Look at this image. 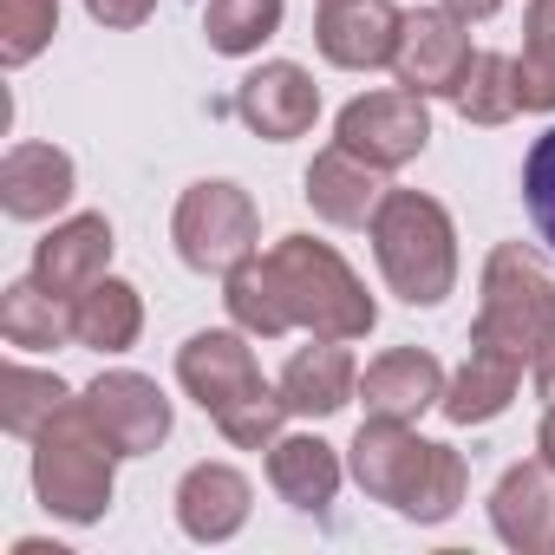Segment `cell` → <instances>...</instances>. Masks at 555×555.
Listing matches in <instances>:
<instances>
[{
  "label": "cell",
  "instance_id": "cell-1",
  "mask_svg": "<svg viewBox=\"0 0 555 555\" xmlns=\"http://www.w3.org/2000/svg\"><path fill=\"white\" fill-rule=\"evenodd\" d=\"M177 386L216 418V431L242 451H268L295 418L282 386H268L242 327H203L177 347Z\"/></svg>",
  "mask_w": 555,
  "mask_h": 555
},
{
  "label": "cell",
  "instance_id": "cell-2",
  "mask_svg": "<svg viewBox=\"0 0 555 555\" xmlns=\"http://www.w3.org/2000/svg\"><path fill=\"white\" fill-rule=\"evenodd\" d=\"M261 268H268L282 327H301L314 340H366L379 327V301L366 295V282L353 274V261L334 242L282 235L261 255Z\"/></svg>",
  "mask_w": 555,
  "mask_h": 555
},
{
  "label": "cell",
  "instance_id": "cell-3",
  "mask_svg": "<svg viewBox=\"0 0 555 555\" xmlns=\"http://www.w3.org/2000/svg\"><path fill=\"white\" fill-rule=\"evenodd\" d=\"M118 444L112 431L99 425V412L86 405V392H73L53 425L34 438V496L47 516L60 522H99L112 509V490H118Z\"/></svg>",
  "mask_w": 555,
  "mask_h": 555
},
{
  "label": "cell",
  "instance_id": "cell-4",
  "mask_svg": "<svg viewBox=\"0 0 555 555\" xmlns=\"http://www.w3.org/2000/svg\"><path fill=\"white\" fill-rule=\"evenodd\" d=\"M470 347L516 353L535 366L555 347V261L529 242H496L483 255V282H477V321Z\"/></svg>",
  "mask_w": 555,
  "mask_h": 555
},
{
  "label": "cell",
  "instance_id": "cell-5",
  "mask_svg": "<svg viewBox=\"0 0 555 555\" xmlns=\"http://www.w3.org/2000/svg\"><path fill=\"white\" fill-rule=\"evenodd\" d=\"M373 261L405 308H438L457 288V222L425 190H386L373 216Z\"/></svg>",
  "mask_w": 555,
  "mask_h": 555
},
{
  "label": "cell",
  "instance_id": "cell-6",
  "mask_svg": "<svg viewBox=\"0 0 555 555\" xmlns=\"http://www.w3.org/2000/svg\"><path fill=\"white\" fill-rule=\"evenodd\" d=\"M255 235H261V216H255V196L229 177H203L177 196V216H170V242L183 255V268L196 274H229L235 261L255 255Z\"/></svg>",
  "mask_w": 555,
  "mask_h": 555
},
{
  "label": "cell",
  "instance_id": "cell-7",
  "mask_svg": "<svg viewBox=\"0 0 555 555\" xmlns=\"http://www.w3.org/2000/svg\"><path fill=\"white\" fill-rule=\"evenodd\" d=\"M334 144H347L353 157H366L373 170L392 177V170H405V164L431 144V112H425V99L405 92V86H392V92H360V99L340 112Z\"/></svg>",
  "mask_w": 555,
  "mask_h": 555
},
{
  "label": "cell",
  "instance_id": "cell-8",
  "mask_svg": "<svg viewBox=\"0 0 555 555\" xmlns=\"http://www.w3.org/2000/svg\"><path fill=\"white\" fill-rule=\"evenodd\" d=\"M470 21H457L451 8H418L405 14V34H399V86L418 92V99H457L464 73H470Z\"/></svg>",
  "mask_w": 555,
  "mask_h": 555
},
{
  "label": "cell",
  "instance_id": "cell-9",
  "mask_svg": "<svg viewBox=\"0 0 555 555\" xmlns=\"http://www.w3.org/2000/svg\"><path fill=\"white\" fill-rule=\"evenodd\" d=\"M399 34H405V8H392V0H321V14H314V47L340 73L392 66Z\"/></svg>",
  "mask_w": 555,
  "mask_h": 555
},
{
  "label": "cell",
  "instance_id": "cell-10",
  "mask_svg": "<svg viewBox=\"0 0 555 555\" xmlns=\"http://www.w3.org/2000/svg\"><path fill=\"white\" fill-rule=\"evenodd\" d=\"M235 118L268 138V144H288V138H308L314 118H321V86L308 66L295 60H261L242 86H235Z\"/></svg>",
  "mask_w": 555,
  "mask_h": 555
},
{
  "label": "cell",
  "instance_id": "cell-11",
  "mask_svg": "<svg viewBox=\"0 0 555 555\" xmlns=\"http://www.w3.org/2000/svg\"><path fill=\"white\" fill-rule=\"evenodd\" d=\"M86 405L99 412V425L112 431V444H118L125 457H151V451L170 438V425H177L164 386H157L151 373H131V366L99 373V379L86 386Z\"/></svg>",
  "mask_w": 555,
  "mask_h": 555
},
{
  "label": "cell",
  "instance_id": "cell-12",
  "mask_svg": "<svg viewBox=\"0 0 555 555\" xmlns=\"http://www.w3.org/2000/svg\"><path fill=\"white\" fill-rule=\"evenodd\" d=\"M425 457H431V438H418L412 418H386V412H366V425H360L353 444H347L353 483H360L373 503H392V509L412 496Z\"/></svg>",
  "mask_w": 555,
  "mask_h": 555
},
{
  "label": "cell",
  "instance_id": "cell-13",
  "mask_svg": "<svg viewBox=\"0 0 555 555\" xmlns=\"http://www.w3.org/2000/svg\"><path fill=\"white\" fill-rule=\"evenodd\" d=\"M490 529L516 555H555V464L522 457L490 490Z\"/></svg>",
  "mask_w": 555,
  "mask_h": 555
},
{
  "label": "cell",
  "instance_id": "cell-14",
  "mask_svg": "<svg viewBox=\"0 0 555 555\" xmlns=\"http://www.w3.org/2000/svg\"><path fill=\"white\" fill-rule=\"evenodd\" d=\"M301 196L321 222L334 229H373L379 203H386V170H373L366 157H353L347 144H327L314 151L308 177H301Z\"/></svg>",
  "mask_w": 555,
  "mask_h": 555
},
{
  "label": "cell",
  "instance_id": "cell-15",
  "mask_svg": "<svg viewBox=\"0 0 555 555\" xmlns=\"http://www.w3.org/2000/svg\"><path fill=\"white\" fill-rule=\"evenodd\" d=\"M112 222L99 216V209H86V216H66V222H53V235L34 248V282L40 288H53L60 301H73V295H86L99 274H112Z\"/></svg>",
  "mask_w": 555,
  "mask_h": 555
},
{
  "label": "cell",
  "instance_id": "cell-16",
  "mask_svg": "<svg viewBox=\"0 0 555 555\" xmlns=\"http://www.w3.org/2000/svg\"><path fill=\"white\" fill-rule=\"evenodd\" d=\"M79 190V170L60 144H8V157H0V209H8L14 222H47L73 203Z\"/></svg>",
  "mask_w": 555,
  "mask_h": 555
},
{
  "label": "cell",
  "instance_id": "cell-17",
  "mask_svg": "<svg viewBox=\"0 0 555 555\" xmlns=\"http://www.w3.org/2000/svg\"><path fill=\"white\" fill-rule=\"evenodd\" d=\"M248 503H255V490H248V477L235 464H190L183 483H177V529L190 542H209L216 548V542L242 535Z\"/></svg>",
  "mask_w": 555,
  "mask_h": 555
},
{
  "label": "cell",
  "instance_id": "cell-18",
  "mask_svg": "<svg viewBox=\"0 0 555 555\" xmlns=\"http://www.w3.org/2000/svg\"><path fill=\"white\" fill-rule=\"evenodd\" d=\"M340 451L327 444V438H314V431H282L268 444V483H274V496H282L288 509H301V516H327L334 509V496H340Z\"/></svg>",
  "mask_w": 555,
  "mask_h": 555
},
{
  "label": "cell",
  "instance_id": "cell-19",
  "mask_svg": "<svg viewBox=\"0 0 555 555\" xmlns=\"http://www.w3.org/2000/svg\"><path fill=\"white\" fill-rule=\"evenodd\" d=\"M274 386H282L295 418H334V412H347L360 399V366H353L347 340H314L282 366Z\"/></svg>",
  "mask_w": 555,
  "mask_h": 555
},
{
  "label": "cell",
  "instance_id": "cell-20",
  "mask_svg": "<svg viewBox=\"0 0 555 555\" xmlns=\"http://www.w3.org/2000/svg\"><path fill=\"white\" fill-rule=\"evenodd\" d=\"M360 399L366 412H386V418H425L444 399V366L425 347H392L360 373Z\"/></svg>",
  "mask_w": 555,
  "mask_h": 555
},
{
  "label": "cell",
  "instance_id": "cell-21",
  "mask_svg": "<svg viewBox=\"0 0 555 555\" xmlns=\"http://www.w3.org/2000/svg\"><path fill=\"white\" fill-rule=\"evenodd\" d=\"M522 392V360L516 353H496V347H470V360L444 379V399L438 412L451 425H496Z\"/></svg>",
  "mask_w": 555,
  "mask_h": 555
},
{
  "label": "cell",
  "instance_id": "cell-22",
  "mask_svg": "<svg viewBox=\"0 0 555 555\" xmlns=\"http://www.w3.org/2000/svg\"><path fill=\"white\" fill-rule=\"evenodd\" d=\"M144 334V295L118 274H99L86 295H73V340L92 353H131Z\"/></svg>",
  "mask_w": 555,
  "mask_h": 555
},
{
  "label": "cell",
  "instance_id": "cell-23",
  "mask_svg": "<svg viewBox=\"0 0 555 555\" xmlns=\"http://www.w3.org/2000/svg\"><path fill=\"white\" fill-rule=\"evenodd\" d=\"M0 340L21 347V353H60L73 340V301L40 288L34 274L14 288H0Z\"/></svg>",
  "mask_w": 555,
  "mask_h": 555
},
{
  "label": "cell",
  "instance_id": "cell-24",
  "mask_svg": "<svg viewBox=\"0 0 555 555\" xmlns=\"http://www.w3.org/2000/svg\"><path fill=\"white\" fill-rule=\"evenodd\" d=\"M73 399V386L60 373H40V366H0V425H8V438H40L53 425V412Z\"/></svg>",
  "mask_w": 555,
  "mask_h": 555
},
{
  "label": "cell",
  "instance_id": "cell-25",
  "mask_svg": "<svg viewBox=\"0 0 555 555\" xmlns=\"http://www.w3.org/2000/svg\"><path fill=\"white\" fill-rule=\"evenodd\" d=\"M282 14H288V0H209L203 8V40L222 60H248L282 34Z\"/></svg>",
  "mask_w": 555,
  "mask_h": 555
},
{
  "label": "cell",
  "instance_id": "cell-26",
  "mask_svg": "<svg viewBox=\"0 0 555 555\" xmlns=\"http://www.w3.org/2000/svg\"><path fill=\"white\" fill-rule=\"evenodd\" d=\"M451 105H457V118L477 125V131L509 125V118L522 112V99H516V53H477Z\"/></svg>",
  "mask_w": 555,
  "mask_h": 555
},
{
  "label": "cell",
  "instance_id": "cell-27",
  "mask_svg": "<svg viewBox=\"0 0 555 555\" xmlns=\"http://www.w3.org/2000/svg\"><path fill=\"white\" fill-rule=\"evenodd\" d=\"M516 99H522V112H555V0H529L522 8Z\"/></svg>",
  "mask_w": 555,
  "mask_h": 555
},
{
  "label": "cell",
  "instance_id": "cell-28",
  "mask_svg": "<svg viewBox=\"0 0 555 555\" xmlns=\"http://www.w3.org/2000/svg\"><path fill=\"white\" fill-rule=\"evenodd\" d=\"M464 496H470V464H464V451L431 444V457H425V470H418L412 496L399 503V516L431 529V522H451V516L464 509Z\"/></svg>",
  "mask_w": 555,
  "mask_h": 555
},
{
  "label": "cell",
  "instance_id": "cell-29",
  "mask_svg": "<svg viewBox=\"0 0 555 555\" xmlns=\"http://www.w3.org/2000/svg\"><path fill=\"white\" fill-rule=\"evenodd\" d=\"M60 34V0H0V66H34Z\"/></svg>",
  "mask_w": 555,
  "mask_h": 555
},
{
  "label": "cell",
  "instance_id": "cell-30",
  "mask_svg": "<svg viewBox=\"0 0 555 555\" xmlns=\"http://www.w3.org/2000/svg\"><path fill=\"white\" fill-rule=\"evenodd\" d=\"M522 209H529V222H535V235L555 248V125L529 144V157H522Z\"/></svg>",
  "mask_w": 555,
  "mask_h": 555
},
{
  "label": "cell",
  "instance_id": "cell-31",
  "mask_svg": "<svg viewBox=\"0 0 555 555\" xmlns=\"http://www.w3.org/2000/svg\"><path fill=\"white\" fill-rule=\"evenodd\" d=\"M86 14L99 27H112V34H131V27H144L157 14V0H86Z\"/></svg>",
  "mask_w": 555,
  "mask_h": 555
},
{
  "label": "cell",
  "instance_id": "cell-32",
  "mask_svg": "<svg viewBox=\"0 0 555 555\" xmlns=\"http://www.w3.org/2000/svg\"><path fill=\"white\" fill-rule=\"evenodd\" d=\"M438 8H451L457 21H490V14H503V0H438Z\"/></svg>",
  "mask_w": 555,
  "mask_h": 555
},
{
  "label": "cell",
  "instance_id": "cell-33",
  "mask_svg": "<svg viewBox=\"0 0 555 555\" xmlns=\"http://www.w3.org/2000/svg\"><path fill=\"white\" fill-rule=\"evenodd\" d=\"M535 392H542V399L555 405V347H548V353L535 360Z\"/></svg>",
  "mask_w": 555,
  "mask_h": 555
},
{
  "label": "cell",
  "instance_id": "cell-34",
  "mask_svg": "<svg viewBox=\"0 0 555 555\" xmlns=\"http://www.w3.org/2000/svg\"><path fill=\"white\" fill-rule=\"evenodd\" d=\"M535 457H548L555 464V405L542 412V425H535Z\"/></svg>",
  "mask_w": 555,
  "mask_h": 555
}]
</instances>
